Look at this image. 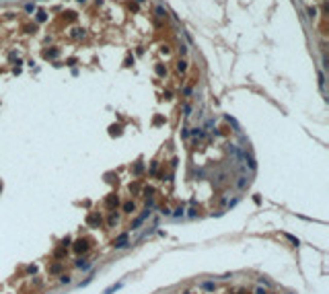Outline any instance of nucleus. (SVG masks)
I'll list each match as a JSON object with an SVG mask.
<instances>
[{"label": "nucleus", "mask_w": 329, "mask_h": 294, "mask_svg": "<svg viewBox=\"0 0 329 294\" xmlns=\"http://www.w3.org/2000/svg\"><path fill=\"white\" fill-rule=\"evenodd\" d=\"M150 214H152V212H150V208H146V210H144V212H142V214H140V216H138V218H136V220L132 222V230H136V228H140V224L144 222L146 218H150Z\"/></svg>", "instance_id": "obj_1"}, {"label": "nucleus", "mask_w": 329, "mask_h": 294, "mask_svg": "<svg viewBox=\"0 0 329 294\" xmlns=\"http://www.w3.org/2000/svg\"><path fill=\"white\" fill-rule=\"evenodd\" d=\"M74 253H84V251H89V241L86 239H78V241H74Z\"/></svg>", "instance_id": "obj_2"}, {"label": "nucleus", "mask_w": 329, "mask_h": 294, "mask_svg": "<svg viewBox=\"0 0 329 294\" xmlns=\"http://www.w3.org/2000/svg\"><path fill=\"white\" fill-rule=\"evenodd\" d=\"M86 224H89V226H93V228H99V226H101V224H103V220H101V216H99V214H89V216H86Z\"/></svg>", "instance_id": "obj_3"}, {"label": "nucleus", "mask_w": 329, "mask_h": 294, "mask_svg": "<svg viewBox=\"0 0 329 294\" xmlns=\"http://www.w3.org/2000/svg\"><path fill=\"white\" fill-rule=\"evenodd\" d=\"M128 241H130V236H128V233H121V235L113 241V247L115 249H124V247H128Z\"/></svg>", "instance_id": "obj_4"}, {"label": "nucleus", "mask_w": 329, "mask_h": 294, "mask_svg": "<svg viewBox=\"0 0 329 294\" xmlns=\"http://www.w3.org/2000/svg\"><path fill=\"white\" fill-rule=\"evenodd\" d=\"M118 204H119V200H118V195H109L105 200V206L109 208V210H113V208H118Z\"/></svg>", "instance_id": "obj_5"}, {"label": "nucleus", "mask_w": 329, "mask_h": 294, "mask_svg": "<svg viewBox=\"0 0 329 294\" xmlns=\"http://www.w3.org/2000/svg\"><path fill=\"white\" fill-rule=\"evenodd\" d=\"M58 54H60V49H56V47H54V49H45V52H43V58H45V60L58 58Z\"/></svg>", "instance_id": "obj_6"}, {"label": "nucleus", "mask_w": 329, "mask_h": 294, "mask_svg": "<svg viewBox=\"0 0 329 294\" xmlns=\"http://www.w3.org/2000/svg\"><path fill=\"white\" fill-rule=\"evenodd\" d=\"M247 185H249V177L241 175V177H239V181H237V187H239V189H245Z\"/></svg>", "instance_id": "obj_7"}, {"label": "nucleus", "mask_w": 329, "mask_h": 294, "mask_svg": "<svg viewBox=\"0 0 329 294\" xmlns=\"http://www.w3.org/2000/svg\"><path fill=\"white\" fill-rule=\"evenodd\" d=\"M76 267H78V270H89V267H91V261H86V259H76Z\"/></svg>", "instance_id": "obj_8"}, {"label": "nucleus", "mask_w": 329, "mask_h": 294, "mask_svg": "<svg viewBox=\"0 0 329 294\" xmlns=\"http://www.w3.org/2000/svg\"><path fill=\"white\" fill-rule=\"evenodd\" d=\"M60 271H62V263H52V265H49V274H52V276H54V274H60Z\"/></svg>", "instance_id": "obj_9"}, {"label": "nucleus", "mask_w": 329, "mask_h": 294, "mask_svg": "<svg viewBox=\"0 0 329 294\" xmlns=\"http://www.w3.org/2000/svg\"><path fill=\"white\" fill-rule=\"evenodd\" d=\"M121 134V126H111L109 128V136H119Z\"/></svg>", "instance_id": "obj_10"}, {"label": "nucleus", "mask_w": 329, "mask_h": 294, "mask_svg": "<svg viewBox=\"0 0 329 294\" xmlns=\"http://www.w3.org/2000/svg\"><path fill=\"white\" fill-rule=\"evenodd\" d=\"M136 210V206H134V202H126L124 204V212H128V214H132V212Z\"/></svg>", "instance_id": "obj_11"}, {"label": "nucleus", "mask_w": 329, "mask_h": 294, "mask_svg": "<svg viewBox=\"0 0 329 294\" xmlns=\"http://www.w3.org/2000/svg\"><path fill=\"white\" fill-rule=\"evenodd\" d=\"M177 70L185 72V70H187V62H185V60H179V62H177Z\"/></svg>", "instance_id": "obj_12"}, {"label": "nucleus", "mask_w": 329, "mask_h": 294, "mask_svg": "<svg viewBox=\"0 0 329 294\" xmlns=\"http://www.w3.org/2000/svg\"><path fill=\"white\" fill-rule=\"evenodd\" d=\"M154 12H156V17H161V19H164V17H167V11H164L161 4H158V6L154 8Z\"/></svg>", "instance_id": "obj_13"}, {"label": "nucleus", "mask_w": 329, "mask_h": 294, "mask_svg": "<svg viewBox=\"0 0 329 294\" xmlns=\"http://www.w3.org/2000/svg\"><path fill=\"white\" fill-rule=\"evenodd\" d=\"M154 70H156V74H158V76H164V74H167V68H164L163 64H156V68H154Z\"/></svg>", "instance_id": "obj_14"}, {"label": "nucleus", "mask_w": 329, "mask_h": 294, "mask_svg": "<svg viewBox=\"0 0 329 294\" xmlns=\"http://www.w3.org/2000/svg\"><path fill=\"white\" fill-rule=\"evenodd\" d=\"M226 121H228V124H230V126H233V128H235L237 132H241V128H239V124H237V121H235L233 117H230V115H226Z\"/></svg>", "instance_id": "obj_15"}, {"label": "nucleus", "mask_w": 329, "mask_h": 294, "mask_svg": "<svg viewBox=\"0 0 329 294\" xmlns=\"http://www.w3.org/2000/svg\"><path fill=\"white\" fill-rule=\"evenodd\" d=\"M45 19H47V12H43V11H39V12H37V23H43Z\"/></svg>", "instance_id": "obj_16"}, {"label": "nucleus", "mask_w": 329, "mask_h": 294, "mask_svg": "<svg viewBox=\"0 0 329 294\" xmlns=\"http://www.w3.org/2000/svg\"><path fill=\"white\" fill-rule=\"evenodd\" d=\"M191 134H193L196 138H202V136H204V130H202V128H193V130H191Z\"/></svg>", "instance_id": "obj_17"}, {"label": "nucleus", "mask_w": 329, "mask_h": 294, "mask_svg": "<svg viewBox=\"0 0 329 294\" xmlns=\"http://www.w3.org/2000/svg\"><path fill=\"white\" fill-rule=\"evenodd\" d=\"M142 171H144V165H142V163H138V165H134V175H140Z\"/></svg>", "instance_id": "obj_18"}, {"label": "nucleus", "mask_w": 329, "mask_h": 294, "mask_svg": "<svg viewBox=\"0 0 329 294\" xmlns=\"http://www.w3.org/2000/svg\"><path fill=\"white\" fill-rule=\"evenodd\" d=\"M202 288L208 290V292H212V290H214V282H204V284H202Z\"/></svg>", "instance_id": "obj_19"}, {"label": "nucleus", "mask_w": 329, "mask_h": 294, "mask_svg": "<svg viewBox=\"0 0 329 294\" xmlns=\"http://www.w3.org/2000/svg\"><path fill=\"white\" fill-rule=\"evenodd\" d=\"M119 288H121V284H115V286H109V288L105 290V294H111V292H115V290H119Z\"/></svg>", "instance_id": "obj_20"}, {"label": "nucleus", "mask_w": 329, "mask_h": 294, "mask_svg": "<svg viewBox=\"0 0 329 294\" xmlns=\"http://www.w3.org/2000/svg\"><path fill=\"white\" fill-rule=\"evenodd\" d=\"M319 86L325 89V74H323V72H319Z\"/></svg>", "instance_id": "obj_21"}, {"label": "nucleus", "mask_w": 329, "mask_h": 294, "mask_svg": "<svg viewBox=\"0 0 329 294\" xmlns=\"http://www.w3.org/2000/svg\"><path fill=\"white\" fill-rule=\"evenodd\" d=\"M171 216H173V218H181V216H183V206H181V208H177L175 214H171Z\"/></svg>", "instance_id": "obj_22"}, {"label": "nucleus", "mask_w": 329, "mask_h": 294, "mask_svg": "<svg viewBox=\"0 0 329 294\" xmlns=\"http://www.w3.org/2000/svg\"><path fill=\"white\" fill-rule=\"evenodd\" d=\"M286 239H288V241H290V243H292V245H298V239H296V236H292V235H288V233H286Z\"/></svg>", "instance_id": "obj_23"}, {"label": "nucleus", "mask_w": 329, "mask_h": 294, "mask_svg": "<svg viewBox=\"0 0 329 294\" xmlns=\"http://www.w3.org/2000/svg\"><path fill=\"white\" fill-rule=\"evenodd\" d=\"M82 35H84L82 29H74V31H72V37H82Z\"/></svg>", "instance_id": "obj_24"}, {"label": "nucleus", "mask_w": 329, "mask_h": 294, "mask_svg": "<svg viewBox=\"0 0 329 294\" xmlns=\"http://www.w3.org/2000/svg\"><path fill=\"white\" fill-rule=\"evenodd\" d=\"M152 193H154V189H152V187H144V195L152 198Z\"/></svg>", "instance_id": "obj_25"}, {"label": "nucleus", "mask_w": 329, "mask_h": 294, "mask_svg": "<svg viewBox=\"0 0 329 294\" xmlns=\"http://www.w3.org/2000/svg\"><path fill=\"white\" fill-rule=\"evenodd\" d=\"M54 257H56V259H62V257H64V249H58V251L54 253Z\"/></svg>", "instance_id": "obj_26"}, {"label": "nucleus", "mask_w": 329, "mask_h": 294, "mask_svg": "<svg viewBox=\"0 0 329 294\" xmlns=\"http://www.w3.org/2000/svg\"><path fill=\"white\" fill-rule=\"evenodd\" d=\"M183 111H185V117L191 115V105H183Z\"/></svg>", "instance_id": "obj_27"}, {"label": "nucleus", "mask_w": 329, "mask_h": 294, "mask_svg": "<svg viewBox=\"0 0 329 294\" xmlns=\"http://www.w3.org/2000/svg\"><path fill=\"white\" fill-rule=\"evenodd\" d=\"M60 282H62V284H70L72 280H70V276H62V278H60Z\"/></svg>", "instance_id": "obj_28"}, {"label": "nucleus", "mask_w": 329, "mask_h": 294, "mask_svg": "<svg viewBox=\"0 0 329 294\" xmlns=\"http://www.w3.org/2000/svg\"><path fill=\"white\" fill-rule=\"evenodd\" d=\"M118 222V216H115V214H111V216H109V224H111V226H113V224Z\"/></svg>", "instance_id": "obj_29"}, {"label": "nucleus", "mask_w": 329, "mask_h": 294, "mask_svg": "<svg viewBox=\"0 0 329 294\" xmlns=\"http://www.w3.org/2000/svg\"><path fill=\"white\" fill-rule=\"evenodd\" d=\"M315 14H317V8H313V6H309V17H311V19H313V17H315Z\"/></svg>", "instance_id": "obj_30"}, {"label": "nucleus", "mask_w": 329, "mask_h": 294, "mask_svg": "<svg viewBox=\"0 0 329 294\" xmlns=\"http://www.w3.org/2000/svg\"><path fill=\"white\" fill-rule=\"evenodd\" d=\"M161 124H164V119L158 115V117H154V126H161Z\"/></svg>", "instance_id": "obj_31"}, {"label": "nucleus", "mask_w": 329, "mask_h": 294, "mask_svg": "<svg viewBox=\"0 0 329 294\" xmlns=\"http://www.w3.org/2000/svg\"><path fill=\"white\" fill-rule=\"evenodd\" d=\"M161 214H163V216H171V210H169V208H161Z\"/></svg>", "instance_id": "obj_32"}, {"label": "nucleus", "mask_w": 329, "mask_h": 294, "mask_svg": "<svg viewBox=\"0 0 329 294\" xmlns=\"http://www.w3.org/2000/svg\"><path fill=\"white\" fill-rule=\"evenodd\" d=\"M179 52H181V56H183V54H187V45H183V43H181V47H179Z\"/></svg>", "instance_id": "obj_33"}, {"label": "nucleus", "mask_w": 329, "mask_h": 294, "mask_svg": "<svg viewBox=\"0 0 329 294\" xmlns=\"http://www.w3.org/2000/svg\"><path fill=\"white\" fill-rule=\"evenodd\" d=\"M27 271H29V274H35L37 267H35V265H29V267H27Z\"/></svg>", "instance_id": "obj_34"}, {"label": "nucleus", "mask_w": 329, "mask_h": 294, "mask_svg": "<svg viewBox=\"0 0 329 294\" xmlns=\"http://www.w3.org/2000/svg\"><path fill=\"white\" fill-rule=\"evenodd\" d=\"M132 64H134V58H130V56H128V58H126V66H132Z\"/></svg>", "instance_id": "obj_35"}, {"label": "nucleus", "mask_w": 329, "mask_h": 294, "mask_svg": "<svg viewBox=\"0 0 329 294\" xmlns=\"http://www.w3.org/2000/svg\"><path fill=\"white\" fill-rule=\"evenodd\" d=\"M156 167H158L156 163H152V165H150V173H156Z\"/></svg>", "instance_id": "obj_36"}, {"label": "nucleus", "mask_w": 329, "mask_h": 294, "mask_svg": "<svg viewBox=\"0 0 329 294\" xmlns=\"http://www.w3.org/2000/svg\"><path fill=\"white\" fill-rule=\"evenodd\" d=\"M255 294H268V292H265L263 288H257V290H255Z\"/></svg>", "instance_id": "obj_37"}, {"label": "nucleus", "mask_w": 329, "mask_h": 294, "mask_svg": "<svg viewBox=\"0 0 329 294\" xmlns=\"http://www.w3.org/2000/svg\"><path fill=\"white\" fill-rule=\"evenodd\" d=\"M136 2H138V4H140V2H144V0H136Z\"/></svg>", "instance_id": "obj_38"}]
</instances>
